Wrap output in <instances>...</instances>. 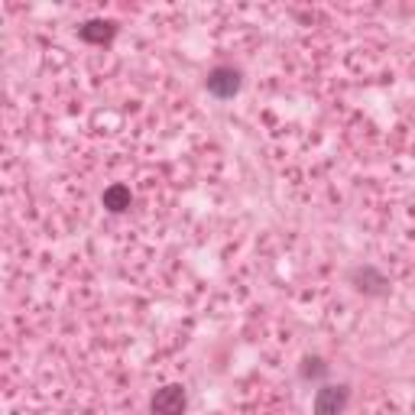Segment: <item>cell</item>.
I'll use <instances>...</instances> for the list:
<instances>
[{"mask_svg": "<svg viewBox=\"0 0 415 415\" xmlns=\"http://www.w3.org/2000/svg\"><path fill=\"white\" fill-rule=\"evenodd\" d=\"M182 409H185V393L178 390V386H166V390L156 393V399H153L156 415H178Z\"/></svg>", "mask_w": 415, "mask_h": 415, "instance_id": "6da1fadb", "label": "cell"}, {"mask_svg": "<svg viewBox=\"0 0 415 415\" xmlns=\"http://www.w3.org/2000/svg\"><path fill=\"white\" fill-rule=\"evenodd\" d=\"M348 402V390H341V386H328V390L318 393L315 399V412L318 415H338Z\"/></svg>", "mask_w": 415, "mask_h": 415, "instance_id": "7a4b0ae2", "label": "cell"}, {"mask_svg": "<svg viewBox=\"0 0 415 415\" xmlns=\"http://www.w3.org/2000/svg\"><path fill=\"white\" fill-rule=\"evenodd\" d=\"M208 88H211L214 94H220V98H228V94L237 91V75L228 72V68H220V72H214V75L208 78Z\"/></svg>", "mask_w": 415, "mask_h": 415, "instance_id": "3957f363", "label": "cell"}, {"mask_svg": "<svg viewBox=\"0 0 415 415\" xmlns=\"http://www.w3.org/2000/svg\"><path fill=\"white\" fill-rule=\"evenodd\" d=\"M127 202H130V192H127V188L114 185V188H107V192H104V204H107V208H114V211L127 208Z\"/></svg>", "mask_w": 415, "mask_h": 415, "instance_id": "277c9868", "label": "cell"}, {"mask_svg": "<svg viewBox=\"0 0 415 415\" xmlns=\"http://www.w3.org/2000/svg\"><path fill=\"white\" fill-rule=\"evenodd\" d=\"M110 33H114V29H110L107 23H88L85 29H81V36H85V39H107Z\"/></svg>", "mask_w": 415, "mask_h": 415, "instance_id": "5b68a950", "label": "cell"}]
</instances>
